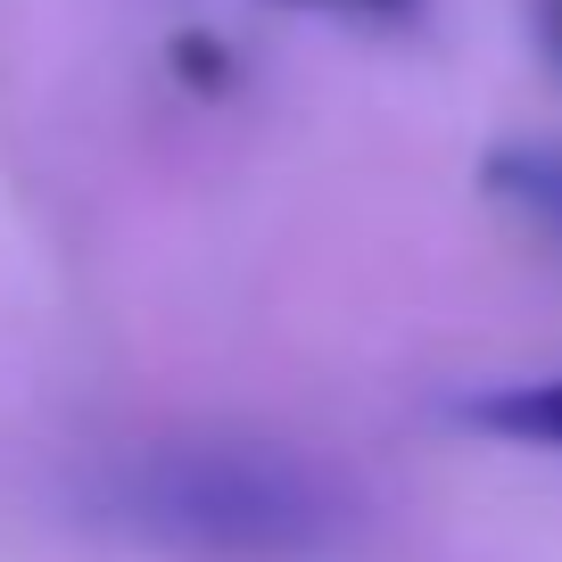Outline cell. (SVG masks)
<instances>
[{
	"label": "cell",
	"mask_w": 562,
	"mask_h": 562,
	"mask_svg": "<svg viewBox=\"0 0 562 562\" xmlns=\"http://www.w3.org/2000/svg\"><path fill=\"white\" fill-rule=\"evenodd\" d=\"M463 422H472V430H496V439H513V447H554L562 456V372L488 389V397L463 405Z\"/></svg>",
	"instance_id": "obj_3"
},
{
	"label": "cell",
	"mask_w": 562,
	"mask_h": 562,
	"mask_svg": "<svg viewBox=\"0 0 562 562\" xmlns=\"http://www.w3.org/2000/svg\"><path fill=\"white\" fill-rule=\"evenodd\" d=\"M488 191L562 257V140H513V149H496Z\"/></svg>",
	"instance_id": "obj_2"
},
{
	"label": "cell",
	"mask_w": 562,
	"mask_h": 562,
	"mask_svg": "<svg viewBox=\"0 0 562 562\" xmlns=\"http://www.w3.org/2000/svg\"><path fill=\"white\" fill-rule=\"evenodd\" d=\"M546 25H554V42H562V0H546Z\"/></svg>",
	"instance_id": "obj_5"
},
{
	"label": "cell",
	"mask_w": 562,
	"mask_h": 562,
	"mask_svg": "<svg viewBox=\"0 0 562 562\" xmlns=\"http://www.w3.org/2000/svg\"><path fill=\"white\" fill-rule=\"evenodd\" d=\"M100 513L215 562H306L348 529V496L290 447H149L100 480Z\"/></svg>",
	"instance_id": "obj_1"
},
{
	"label": "cell",
	"mask_w": 562,
	"mask_h": 562,
	"mask_svg": "<svg viewBox=\"0 0 562 562\" xmlns=\"http://www.w3.org/2000/svg\"><path fill=\"white\" fill-rule=\"evenodd\" d=\"M290 9H356V18H414L422 0H290Z\"/></svg>",
	"instance_id": "obj_4"
}]
</instances>
